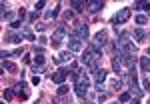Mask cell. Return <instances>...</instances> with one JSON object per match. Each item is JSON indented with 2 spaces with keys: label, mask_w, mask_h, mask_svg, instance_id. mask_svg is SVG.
I'll list each match as a JSON object with an SVG mask.
<instances>
[{
  "label": "cell",
  "mask_w": 150,
  "mask_h": 104,
  "mask_svg": "<svg viewBox=\"0 0 150 104\" xmlns=\"http://www.w3.org/2000/svg\"><path fill=\"white\" fill-rule=\"evenodd\" d=\"M106 98H108V94H102V92L98 94V102H100V104H102L104 100H106Z\"/></svg>",
  "instance_id": "obj_29"
},
{
  "label": "cell",
  "mask_w": 150,
  "mask_h": 104,
  "mask_svg": "<svg viewBox=\"0 0 150 104\" xmlns=\"http://www.w3.org/2000/svg\"><path fill=\"white\" fill-rule=\"evenodd\" d=\"M56 92H58V96H62V94H66V92H68V86H66V84H60V86H58V90H56Z\"/></svg>",
  "instance_id": "obj_24"
},
{
  "label": "cell",
  "mask_w": 150,
  "mask_h": 104,
  "mask_svg": "<svg viewBox=\"0 0 150 104\" xmlns=\"http://www.w3.org/2000/svg\"><path fill=\"white\" fill-rule=\"evenodd\" d=\"M44 64V54H36L34 56V66H42Z\"/></svg>",
  "instance_id": "obj_23"
},
{
  "label": "cell",
  "mask_w": 150,
  "mask_h": 104,
  "mask_svg": "<svg viewBox=\"0 0 150 104\" xmlns=\"http://www.w3.org/2000/svg\"><path fill=\"white\" fill-rule=\"evenodd\" d=\"M128 104H140V100H138V98H132V100H130Z\"/></svg>",
  "instance_id": "obj_36"
},
{
  "label": "cell",
  "mask_w": 150,
  "mask_h": 104,
  "mask_svg": "<svg viewBox=\"0 0 150 104\" xmlns=\"http://www.w3.org/2000/svg\"><path fill=\"white\" fill-rule=\"evenodd\" d=\"M6 40H10L12 44H20V42H22V36H20V34H8V36H6Z\"/></svg>",
  "instance_id": "obj_19"
},
{
  "label": "cell",
  "mask_w": 150,
  "mask_h": 104,
  "mask_svg": "<svg viewBox=\"0 0 150 104\" xmlns=\"http://www.w3.org/2000/svg\"><path fill=\"white\" fill-rule=\"evenodd\" d=\"M38 42H40V44H46L48 38H46V36H38Z\"/></svg>",
  "instance_id": "obj_31"
},
{
  "label": "cell",
  "mask_w": 150,
  "mask_h": 104,
  "mask_svg": "<svg viewBox=\"0 0 150 104\" xmlns=\"http://www.w3.org/2000/svg\"><path fill=\"white\" fill-rule=\"evenodd\" d=\"M106 42H108V32H106V30H98V32L94 34V40L90 42V44L96 46L98 50H102V46L106 44Z\"/></svg>",
  "instance_id": "obj_4"
},
{
  "label": "cell",
  "mask_w": 150,
  "mask_h": 104,
  "mask_svg": "<svg viewBox=\"0 0 150 104\" xmlns=\"http://www.w3.org/2000/svg\"><path fill=\"white\" fill-rule=\"evenodd\" d=\"M146 36H148V32H146L144 28H136V30L132 32V38H136L138 42H142V40H146Z\"/></svg>",
  "instance_id": "obj_12"
},
{
  "label": "cell",
  "mask_w": 150,
  "mask_h": 104,
  "mask_svg": "<svg viewBox=\"0 0 150 104\" xmlns=\"http://www.w3.org/2000/svg\"><path fill=\"white\" fill-rule=\"evenodd\" d=\"M148 56H150V46H148Z\"/></svg>",
  "instance_id": "obj_37"
},
{
  "label": "cell",
  "mask_w": 150,
  "mask_h": 104,
  "mask_svg": "<svg viewBox=\"0 0 150 104\" xmlns=\"http://www.w3.org/2000/svg\"><path fill=\"white\" fill-rule=\"evenodd\" d=\"M36 18H38V12H32L30 16H28V22L32 24V22H36Z\"/></svg>",
  "instance_id": "obj_28"
},
{
  "label": "cell",
  "mask_w": 150,
  "mask_h": 104,
  "mask_svg": "<svg viewBox=\"0 0 150 104\" xmlns=\"http://www.w3.org/2000/svg\"><path fill=\"white\" fill-rule=\"evenodd\" d=\"M94 74V84H96V90H100L102 92V84H104V80H106V76H108V72L104 68H98L96 72H92Z\"/></svg>",
  "instance_id": "obj_6"
},
{
  "label": "cell",
  "mask_w": 150,
  "mask_h": 104,
  "mask_svg": "<svg viewBox=\"0 0 150 104\" xmlns=\"http://www.w3.org/2000/svg\"><path fill=\"white\" fill-rule=\"evenodd\" d=\"M136 24H140V26L148 24V16H144V14H138V16H136Z\"/></svg>",
  "instance_id": "obj_22"
},
{
  "label": "cell",
  "mask_w": 150,
  "mask_h": 104,
  "mask_svg": "<svg viewBox=\"0 0 150 104\" xmlns=\"http://www.w3.org/2000/svg\"><path fill=\"white\" fill-rule=\"evenodd\" d=\"M62 40H68V24L66 22L58 24V28L54 30V34H52V38H50L52 48H58L60 44H62Z\"/></svg>",
  "instance_id": "obj_1"
},
{
  "label": "cell",
  "mask_w": 150,
  "mask_h": 104,
  "mask_svg": "<svg viewBox=\"0 0 150 104\" xmlns=\"http://www.w3.org/2000/svg\"><path fill=\"white\" fill-rule=\"evenodd\" d=\"M32 84L38 86V84H40V76H34V78H32Z\"/></svg>",
  "instance_id": "obj_33"
},
{
  "label": "cell",
  "mask_w": 150,
  "mask_h": 104,
  "mask_svg": "<svg viewBox=\"0 0 150 104\" xmlns=\"http://www.w3.org/2000/svg\"><path fill=\"white\" fill-rule=\"evenodd\" d=\"M130 14H132V10L130 8H120V10L116 12V16L112 18V22H114V26H120V24H126L128 18H130Z\"/></svg>",
  "instance_id": "obj_2"
},
{
  "label": "cell",
  "mask_w": 150,
  "mask_h": 104,
  "mask_svg": "<svg viewBox=\"0 0 150 104\" xmlns=\"http://www.w3.org/2000/svg\"><path fill=\"white\" fill-rule=\"evenodd\" d=\"M70 8H74L76 12H82V10L88 8V4H86V2H80V0H72V2H70Z\"/></svg>",
  "instance_id": "obj_11"
},
{
  "label": "cell",
  "mask_w": 150,
  "mask_h": 104,
  "mask_svg": "<svg viewBox=\"0 0 150 104\" xmlns=\"http://www.w3.org/2000/svg\"><path fill=\"white\" fill-rule=\"evenodd\" d=\"M2 70H4V72H6V70H8V72H16V64L10 62V60H2Z\"/></svg>",
  "instance_id": "obj_16"
},
{
  "label": "cell",
  "mask_w": 150,
  "mask_h": 104,
  "mask_svg": "<svg viewBox=\"0 0 150 104\" xmlns=\"http://www.w3.org/2000/svg\"><path fill=\"white\" fill-rule=\"evenodd\" d=\"M0 56H2V60H6V58L10 56V52H6V50H2V52H0Z\"/></svg>",
  "instance_id": "obj_32"
},
{
  "label": "cell",
  "mask_w": 150,
  "mask_h": 104,
  "mask_svg": "<svg viewBox=\"0 0 150 104\" xmlns=\"http://www.w3.org/2000/svg\"><path fill=\"white\" fill-rule=\"evenodd\" d=\"M140 68H142V72H150V58L148 56H140Z\"/></svg>",
  "instance_id": "obj_15"
},
{
  "label": "cell",
  "mask_w": 150,
  "mask_h": 104,
  "mask_svg": "<svg viewBox=\"0 0 150 104\" xmlns=\"http://www.w3.org/2000/svg\"><path fill=\"white\" fill-rule=\"evenodd\" d=\"M102 8H104V2H102V0H92V2H88V12H92V14L100 12Z\"/></svg>",
  "instance_id": "obj_9"
},
{
  "label": "cell",
  "mask_w": 150,
  "mask_h": 104,
  "mask_svg": "<svg viewBox=\"0 0 150 104\" xmlns=\"http://www.w3.org/2000/svg\"><path fill=\"white\" fill-rule=\"evenodd\" d=\"M114 104H122V102H114Z\"/></svg>",
  "instance_id": "obj_38"
},
{
  "label": "cell",
  "mask_w": 150,
  "mask_h": 104,
  "mask_svg": "<svg viewBox=\"0 0 150 104\" xmlns=\"http://www.w3.org/2000/svg\"><path fill=\"white\" fill-rule=\"evenodd\" d=\"M20 36H22V38H26V40H36V36L32 34V30H30V28H26V26L20 30Z\"/></svg>",
  "instance_id": "obj_17"
},
{
  "label": "cell",
  "mask_w": 150,
  "mask_h": 104,
  "mask_svg": "<svg viewBox=\"0 0 150 104\" xmlns=\"http://www.w3.org/2000/svg\"><path fill=\"white\" fill-rule=\"evenodd\" d=\"M70 60H72V52L70 50H64L58 56H54V64H64V62H70Z\"/></svg>",
  "instance_id": "obj_8"
},
{
  "label": "cell",
  "mask_w": 150,
  "mask_h": 104,
  "mask_svg": "<svg viewBox=\"0 0 150 104\" xmlns=\"http://www.w3.org/2000/svg\"><path fill=\"white\" fill-rule=\"evenodd\" d=\"M112 68H114L116 74H120V72H122V64H120V60H118V58H114V60H112Z\"/></svg>",
  "instance_id": "obj_21"
},
{
  "label": "cell",
  "mask_w": 150,
  "mask_h": 104,
  "mask_svg": "<svg viewBox=\"0 0 150 104\" xmlns=\"http://www.w3.org/2000/svg\"><path fill=\"white\" fill-rule=\"evenodd\" d=\"M12 96H14V90H10V88H6V90H4V100H10Z\"/></svg>",
  "instance_id": "obj_25"
},
{
  "label": "cell",
  "mask_w": 150,
  "mask_h": 104,
  "mask_svg": "<svg viewBox=\"0 0 150 104\" xmlns=\"http://www.w3.org/2000/svg\"><path fill=\"white\" fill-rule=\"evenodd\" d=\"M12 54H14V56H20V54H22V48H16V50H14Z\"/></svg>",
  "instance_id": "obj_34"
},
{
  "label": "cell",
  "mask_w": 150,
  "mask_h": 104,
  "mask_svg": "<svg viewBox=\"0 0 150 104\" xmlns=\"http://www.w3.org/2000/svg\"><path fill=\"white\" fill-rule=\"evenodd\" d=\"M68 74H70V68H58L56 72L52 74V82L60 86V84H64V80L68 78Z\"/></svg>",
  "instance_id": "obj_5"
},
{
  "label": "cell",
  "mask_w": 150,
  "mask_h": 104,
  "mask_svg": "<svg viewBox=\"0 0 150 104\" xmlns=\"http://www.w3.org/2000/svg\"><path fill=\"white\" fill-rule=\"evenodd\" d=\"M142 90L150 92V80H148V78H144V80H142Z\"/></svg>",
  "instance_id": "obj_26"
},
{
  "label": "cell",
  "mask_w": 150,
  "mask_h": 104,
  "mask_svg": "<svg viewBox=\"0 0 150 104\" xmlns=\"http://www.w3.org/2000/svg\"><path fill=\"white\" fill-rule=\"evenodd\" d=\"M74 32L78 34V38H80L82 42H86V40H88V24L80 22L78 26H76V30H74Z\"/></svg>",
  "instance_id": "obj_7"
},
{
  "label": "cell",
  "mask_w": 150,
  "mask_h": 104,
  "mask_svg": "<svg viewBox=\"0 0 150 104\" xmlns=\"http://www.w3.org/2000/svg\"><path fill=\"white\" fill-rule=\"evenodd\" d=\"M68 50L72 52V54L82 50V40L78 38V34H76V32H70V36H68Z\"/></svg>",
  "instance_id": "obj_3"
},
{
  "label": "cell",
  "mask_w": 150,
  "mask_h": 104,
  "mask_svg": "<svg viewBox=\"0 0 150 104\" xmlns=\"http://www.w3.org/2000/svg\"><path fill=\"white\" fill-rule=\"evenodd\" d=\"M10 26H12V28H20L22 22H20V20H14V22H10Z\"/></svg>",
  "instance_id": "obj_30"
},
{
  "label": "cell",
  "mask_w": 150,
  "mask_h": 104,
  "mask_svg": "<svg viewBox=\"0 0 150 104\" xmlns=\"http://www.w3.org/2000/svg\"><path fill=\"white\" fill-rule=\"evenodd\" d=\"M134 8L136 10H150V2H134Z\"/></svg>",
  "instance_id": "obj_18"
},
{
  "label": "cell",
  "mask_w": 150,
  "mask_h": 104,
  "mask_svg": "<svg viewBox=\"0 0 150 104\" xmlns=\"http://www.w3.org/2000/svg\"><path fill=\"white\" fill-rule=\"evenodd\" d=\"M58 12H60V4H56L54 8H50V10L44 14V18H46V20H52V18H56V16H58Z\"/></svg>",
  "instance_id": "obj_14"
},
{
  "label": "cell",
  "mask_w": 150,
  "mask_h": 104,
  "mask_svg": "<svg viewBox=\"0 0 150 104\" xmlns=\"http://www.w3.org/2000/svg\"><path fill=\"white\" fill-rule=\"evenodd\" d=\"M130 100H132V94H130V92H122V94H120V98H118V102H122V104L130 102Z\"/></svg>",
  "instance_id": "obj_20"
},
{
  "label": "cell",
  "mask_w": 150,
  "mask_h": 104,
  "mask_svg": "<svg viewBox=\"0 0 150 104\" xmlns=\"http://www.w3.org/2000/svg\"><path fill=\"white\" fill-rule=\"evenodd\" d=\"M44 6H46V2H44V0H40V2H36V4H34L36 12H40V10H42V8H44Z\"/></svg>",
  "instance_id": "obj_27"
},
{
  "label": "cell",
  "mask_w": 150,
  "mask_h": 104,
  "mask_svg": "<svg viewBox=\"0 0 150 104\" xmlns=\"http://www.w3.org/2000/svg\"><path fill=\"white\" fill-rule=\"evenodd\" d=\"M22 88H26V84H24V82H18V84H16L12 90H14V94H16V96H20V98H26V96H28V92H26V90H22Z\"/></svg>",
  "instance_id": "obj_10"
},
{
  "label": "cell",
  "mask_w": 150,
  "mask_h": 104,
  "mask_svg": "<svg viewBox=\"0 0 150 104\" xmlns=\"http://www.w3.org/2000/svg\"><path fill=\"white\" fill-rule=\"evenodd\" d=\"M18 14H20V18L24 20V16H26V12H24V8H20V10H18Z\"/></svg>",
  "instance_id": "obj_35"
},
{
  "label": "cell",
  "mask_w": 150,
  "mask_h": 104,
  "mask_svg": "<svg viewBox=\"0 0 150 104\" xmlns=\"http://www.w3.org/2000/svg\"><path fill=\"white\" fill-rule=\"evenodd\" d=\"M108 86H110V90H122V86H124V82L120 80V78H112V80L108 82Z\"/></svg>",
  "instance_id": "obj_13"
}]
</instances>
